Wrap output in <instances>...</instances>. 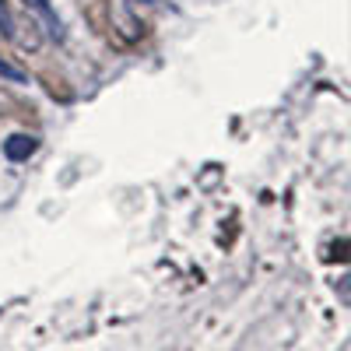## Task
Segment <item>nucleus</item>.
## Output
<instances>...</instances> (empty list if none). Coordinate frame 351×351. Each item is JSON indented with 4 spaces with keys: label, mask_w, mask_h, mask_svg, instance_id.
Wrapping results in <instances>:
<instances>
[{
    "label": "nucleus",
    "mask_w": 351,
    "mask_h": 351,
    "mask_svg": "<svg viewBox=\"0 0 351 351\" xmlns=\"http://www.w3.org/2000/svg\"><path fill=\"white\" fill-rule=\"evenodd\" d=\"M36 148H39V141L32 134H14V137L4 141V155L11 162H25L28 155H36Z\"/></svg>",
    "instance_id": "f257e3e1"
},
{
    "label": "nucleus",
    "mask_w": 351,
    "mask_h": 351,
    "mask_svg": "<svg viewBox=\"0 0 351 351\" xmlns=\"http://www.w3.org/2000/svg\"><path fill=\"white\" fill-rule=\"evenodd\" d=\"M0 32H8V36L14 32V25H11V14H8V8H4V4H0Z\"/></svg>",
    "instance_id": "f03ea898"
},
{
    "label": "nucleus",
    "mask_w": 351,
    "mask_h": 351,
    "mask_svg": "<svg viewBox=\"0 0 351 351\" xmlns=\"http://www.w3.org/2000/svg\"><path fill=\"white\" fill-rule=\"evenodd\" d=\"M25 4H32V8H39V11H43V14H46V11H49V4H46V0H25Z\"/></svg>",
    "instance_id": "7ed1b4c3"
}]
</instances>
